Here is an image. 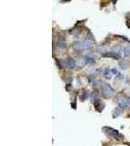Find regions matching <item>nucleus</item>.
Segmentation results:
<instances>
[{"label": "nucleus", "instance_id": "obj_1", "mask_svg": "<svg viewBox=\"0 0 130 146\" xmlns=\"http://www.w3.org/2000/svg\"><path fill=\"white\" fill-rule=\"evenodd\" d=\"M72 47L75 50H85V49H90L91 44L89 42H86V41H76L73 43Z\"/></svg>", "mask_w": 130, "mask_h": 146}, {"label": "nucleus", "instance_id": "obj_2", "mask_svg": "<svg viewBox=\"0 0 130 146\" xmlns=\"http://www.w3.org/2000/svg\"><path fill=\"white\" fill-rule=\"evenodd\" d=\"M103 131H104L109 136L116 137L117 139V137H120L121 139L123 138V136H122V135H119V133H118L117 131H116V130H114V129H112V128H107V127H105V128H103Z\"/></svg>", "mask_w": 130, "mask_h": 146}, {"label": "nucleus", "instance_id": "obj_3", "mask_svg": "<svg viewBox=\"0 0 130 146\" xmlns=\"http://www.w3.org/2000/svg\"><path fill=\"white\" fill-rule=\"evenodd\" d=\"M102 92H103V94L107 97L113 95V94H114L113 88L107 83H102Z\"/></svg>", "mask_w": 130, "mask_h": 146}, {"label": "nucleus", "instance_id": "obj_4", "mask_svg": "<svg viewBox=\"0 0 130 146\" xmlns=\"http://www.w3.org/2000/svg\"><path fill=\"white\" fill-rule=\"evenodd\" d=\"M65 65L69 69H73L75 67L76 63H75V61L72 58H67L65 61Z\"/></svg>", "mask_w": 130, "mask_h": 146}, {"label": "nucleus", "instance_id": "obj_5", "mask_svg": "<svg viewBox=\"0 0 130 146\" xmlns=\"http://www.w3.org/2000/svg\"><path fill=\"white\" fill-rule=\"evenodd\" d=\"M129 102H130V99L127 98L126 96H120V97L118 98V100H117V103H118L120 106H122V107L128 105Z\"/></svg>", "mask_w": 130, "mask_h": 146}, {"label": "nucleus", "instance_id": "obj_6", "mask_svg": "<svg viewBox=\"0 0 130 146\" xmlns=\"http://www.w3.org/2000/svg\"><path fill=\"white\" fill-rule=\"evenodd\" d=\"M112 52H113L114 54H116V55H117V56H119V57H120V53H121V46H120V45H116V46H114V47H113V49H112Z\"/></svg>", "mask_w": 130, "mask_h": 146}, {"label": "nucleus", "instance_id": "obj_7", "mask_svg": "<svg viewBox=\"0 0 130 146\" xmlns=\"http://www.w3.org/2000/svg\"><path fill=\"white\" fill-rule=\"evenodd\" d=\"M58 47L59 48H63L65 47V37L63 35V36H60L59 39H58Z\"/></svg>", "mask_w": 130, "mask_h": 146}, {"label": "nucleus", "instance_id": "obj_8", "mask_svg": "<svg viewBox=\"0 0 130 146\" xmlns=\"http://www.w3.org/2000/svg\"><path fill=\"white\" fill-rule=\"evenodd\" d=\"M102 57H104V58H112V59H115V60H118V59H119V56L114 54L113 52H112V53H106V54H103Z\"/></svg>", "mask_w": 130, "mask_h": 146}, {"label": "nucleus", "instance_id": "obj_9", "mask_svg": "<svg viewBox=\"0 0 130 146\" xmlns=\"http://www.w3.org/2000/svg\"><path fill=\"white\" fill-rule=\"evenodd\" d=\"M95 106H96V110H97L98 112H102V110H103L104 107H105V104L102 103L101 101H99V102L95 103Z\"/></svg>", "mask_w": 130, "mask_h": 146}, {"label": "nucleus", "instance_id": "obj_10", "mask_svg": "<svg viewBox=\"0 0 130 146\" xmlns=\"http://www.w3.org/2000/svg\"><path fill=\"white\" fill-rule=\"evenodd\" d=\"M123 112V107L122 106H118L116 110H115V112H114V117H117V116H119L121 113Z\"/></svg>", "mask_w": 130, "mask_h": 146}, {"label": "nucleus", "instance_id": "obj_11", "mask_svg": "<svg viewBox=\"0 0 130 146\" xmlns=\"http://www.w3.org/2000/svg\"><path fill=\"white\" fill-rule=\"evenodd\" d=\"M104 74H105V76H106L107 79H111V78H112V73H111L109 68H106V69L104 70Z\"/></svg>", "mask_w": 130, "mask_h": 146}, {"label": "nucleus", "instance_id": "obj_12", "mask_svg": "<svg viewBox=\"0 0 130 146\" xmlns=\"http://www.w3.org/2000/svg\"><path fill=\"white\" fill-rule=\"evenodd\" d=\"M87 39L90 40V41H94L95 40L94 36H93V34H92V32L90 30H87Z\"/></svg>", "mask_w": 130, "mask_h": 146}, {"label": "nucleus", "instance_id": "obj_13", "mask_svg": "<svg viewBox=\"0 0 130 146\" xmlns=\"http://www.w3.org/2000/svg\"><path fill=\"white\" fill-rule=\"evenodd\" d=\"M118 64H119V67L121 69H125L126 68V62L125 61H120Z\"/></svg>", "mask_w": 130, "mask_h": 146}, {"label": "nucleus", "instance_id": "obj_14", "mask_svg": "<svg viewBox=\"0 0 130 146\" xmlns=\"http://www.w3.org/2000/svg\"><path fill=\"white\" fill-rule=\"evenodd\" d=\"M86 97H87V93L85 91H82V93L80 94V99L83 101V100H85Z\"/></svg>", "mask_w": 130, "mask_h": 146}, {"label": "nucleus", "instance_id": "obj_15", "mask_svg": "<svg viewBox=\"0 0 130 146\" xmlns=\"http://www.w3.org/2000/svg\"><path fill=\"white\" fill-rule=\"evenodd\" d=\"M123 52H124L125 56H129V55H130V46H127V47H125V48L123 49Z\"/></svg>", "mask_w": 130, "mask_h": 146}, {"label": "nucleus", "instance_id": "obj_16", "mask_svg": "<svg viewBox=\"0 0 130 146\" xmlns=\"http://www.w3.org/2000/svg\"><path fill=\"white\" fill-rule=\"evenodd\" d=\"M112 72H113V73H116V74H118V73H117V71L116 69H113V70H112Z\"/></svg>", "mask_w": 130, "mask_h": 146}, {"label": "nucleus", "instance_id": "obj_17", "mask_svg": "<svg viewBox=\"0 0 130 146\" xmlns=\"http://www.w3.org/2000/svg\"><path fill=\"white\" fill-rule=\"evenodd\" d=\"M71 105H72V108H75V106H76V105H75V102H72Z\"/></svg>", "mask_w": 130, "mask_h": 146}]
</instances>
